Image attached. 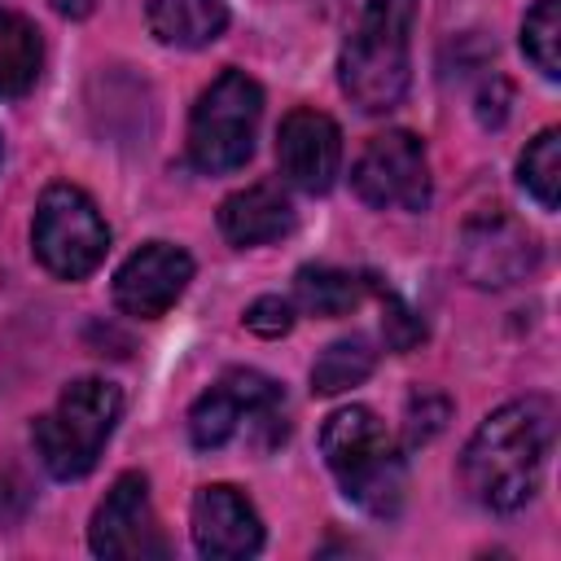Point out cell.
<instances>
[{
    "mask_svg": "<svg viewBox=\"0 0 561 561\" xmlns=\"http://www.w3.org/2000/svg\"><path fill=\"white\" fill-rule=\"evenodd\" d=\"M276 167L285 175V184L302 188V193H324L337 180L342 167V131L324 110L298 105L280 118L276 131Z\"/></svg>",
    "mask_w": 561,
    "mask_h": 561,
    "instance_id": "7c38bea8",
    "label": "cell"
},
{
    "mask_svg": "<svg viewBox=\"0 0 561 561\" xmlns=\"http://www.w3.org/2000/svg\"><path fill=\"white\" fill-rule=\"evenodd\" d=\"M250 434L259 447H276L285 438V394L272 377L254 368L224 373L197 403L188 408V438L202 451L224 447L237 434Z\"/></svg>",
    "mask_w": 561,
    "mask_h": 561,
    "instance_id": "8992f818",
    "label": "cell"
},
{
    "mask_svg": "<svg viewBox=\"0 0 561 561\" xmlns=\"http://www.w3.org/2000/svg\"><path fill=\"white\" fill-rule=\"evenodd\" d=\"M88 548L96 557H118V561H145V557H167L162 526L153 517L149 482L140 473H123L105 500L92 513L88 526Z\"/></svg>",
    "mask_w": 561,
    "mask_h": 561,
    "instance_id": "30bf717a",
    "label": "cell"
},
{
    "mask_svg": "<svg viewBox=\"0 0 561 561\" xmlns=\"http://www.w3.org/2000/svg\"><path fill=\"white\" fill-rule=\"evenodd\" d=\"M447 412H451V403L443 394H434V390L412 394V403H408V443H430L447 425Z\"/></svg>",
    "mask_w": 561,
    "mask_h": 561,
    "instance_id": "7402d4cb",
    "label": "cell"
},
{
    "mask_svg": "<svg viewBox=\"0 0 561 561\" xmlns=\"http://www.w3.org/2000/svg\"><path fill=\"white\" fill-rule=\"evenodd\" d=\"M359 294H364V280L329 263H307L294 276V298L307 316H346L359 302Z\"/></svg>",
    "mask_w": 561,
    "mask_h": 561,
    "instance_id": "e0dca14e",
    "label": "cell"
},
{
    "mask_svg": "<svg viewBox=\"0 0 561 561\" xmlns=\"http://www.w3.org/2000/svg\"><path fill=\"white\" fill-rule=\"evenodd\" d=\"M263 118V88L245 70H219L188 118V162L206 175L245 167Z\"/></svg>",
    "mask_w": 561,
    "mask_h": 561,
    "instance_id": "5b68a950",
    "label": "cell"
},
{
    "mask_svg": "<svg viewBox=\"0 0 561 561\" xmlns=\"http://www.w3.org/2000/svg\"><path fill=\"white\" fill-rule=\"evenodd\" d=\"M456 263L460 272L482 289H504L526 280L539 267V237L513 219L508 210H478L460 224L456 237Z\"/></svg>",
    "mask_w": 561,
    "mask_h": 561,
    "instance_id": "9c48e42d",
    "label": "cell"
},
{
    "mask_svg": "<svg viewBox=\"0 0 561 561\" xmlns=\"http://www.w3.org/2000/svg\"><path fill=\"white\" fill-rule=\"evenodd\" d=\"M193 543L210 561H245L263 548V522L237 486L210 482L193 495Z\"/></svg>",
    "mask_w": 561,
    "mask_h": 561,
    "instance_id": "4fadbf2b",
    "label": "cell"
},
{
    "mask_svg": "<svg viewBox=\"0 0 561 561\" xmlns=\"http://www.w3.org/2000/svg\"><path fill=\"white\" fill-rule=\"evenodd\" d=\"M416 4L421 0H346L337 83L364 114H386L408 92V35L416 22Z\"/></svg>",
    "mask_w": 561,
    "mask_h": 561,
    "instance_id": "7a4b0ae2",
    "label": "cell"
},
{
    "mask_svg": "<svg viewBox=\"0 0 561 561\" xmlns=\"http://www.w3.org/2000/svg\"><path fill=\"white\" fill-rule=\"evenodd\" d=\"M381 298H386V316H381V329H386V342L394 346V351H408L425 329H421V320H412V311L394 298V294H386L381 289Z\"/></svg>",
    "mask_w": 561,
    "mask_h": 561,
    "instance_id": "603a6c76",
    "label": "cell"
},
{
    "mask_svg": "<svg viewBox=\"0 0 561 561\" xmlns=\"http://www.w3.org/2000/svg\"><path fill=\"white\" fill-rule=\"evenodd\" d=\"M294 219H298L294 202L280 184H250V188L224 197V206H219V232L237 250L280 241L285 232H294Z\"/></svg>",
    "mask_w": 561,
    "mask_h": 561,
    "instance_id": "5bb4252c",
    "label": "cell"
},
{
    "mask_svg": "<svg viewBox=\"0 0 561 561\" xmlns=\"http://www.w3.org/2000/svg\"><path fill=\"white\" fill-rule=\"evenodd\" d=\"M31 245H35V259L53 276L83 280L101 267V259L110 250V228H105L96 202L79 184H48L35 202Z\"/></svg>",
    "mask_w": 561,
    "mask_h": 561,
    "instance_id": "52a82bcc",
    "label": "cell"
},
{
    "mask_svg": "<svg viewBox=\"0 0 561 561\" xmlns=\"http://www.w3.org/2000/svg\"><path fill=\"white\" fill-rule=\"evenodd\" d=\"M149 35L167 48H206L228 31L224 0H149Z\"/></svg>",
    "mask_w": 561,
    "mask_h": 561,
    "instance_id": "9a60e30c",
    "label": "cell"
},
{
    "mask_svg": "<svg viewBox=\"0 0 561 561\" xmlns=\"http://www.w3.org/2000/svg\"><path fill=\"white\" fill-rule=\"evenodd\" d=\"M44 66V39L31 18L0 9V96H22L35 88Z\"/></svg>",
    "mask_w": 561,
    "mask_h": 561,
    "instance_id": "2e32d148",
    "label": "cell"
},
{
    "mask_svg": "<svg viewBox=\"0 0 561 561\" xmlns=\"http://www.w3.org/2000/svg\"><path fill=\"white\" fill-rule=\"evenodd\" d=\"M517 184L543 210H557V202H561V131L557 127H543L526 145V153L517 158Z\"/></svg>",
    "mask_w": 561,
    "mask_h": 561,
    "instance_id": "d6986e66",
    "label": "cell"
},
{
    "mask_svg": "<svg viewBox=\"0 0 561 561\" xmlns=\"http://www.w3.org/2000/svg\"><path fill=\"white\" fill-rule=\"evenodd\" d=\"M0 158H4V136H0Z\"/></svg>",
    "mask_w": 561,
    "mask_h": 561,
    "instance_id": "d4e9b609",
    "label": "cell"
},
{
    "mask_svg": "<svg viewBox=\"0 0 561 561\" xmlns=\"http://www.w3.org/2000/svg\"><path fill=\"white\" fill-rule=\"evenodd\" d=\"M373 368H377V351L368 346V337H359V333L355 337H337L311 364V390L316 394H342V390L368 381Z\"/></svg>",
    "mask_w": 561,
    "mask_h": 561,
    "instance_id": "ac0fdd59",
    "label": "cell"
},
{
    "mask_svg": "<svg viewBox=\"0 0 561 561\" xmlns=\"http://www.w3.org/2000/svg\"><path fill=\"white\" fill-rule=\"evenodd\" d=\"M188 280H193L188 250H180L171 241H145L114 272V302H118V311H127L136 320H158L180 302Z\"/></svg>",
    "mask_w": 561,
    "mask_h": 561,
    "instance_id": "8fae6325",
    "label": "cell"
},
{
    "mask_svg": "<svg viewBox=\"0 0 561 561\" xmlns=\"http://www.w3.org/2000/svg\"><path fill=\"white\" fill-rule=\"evenodd\" d=\"M320 451L346 500L359 508L390 517L403 500V456L390 438V430L377 421L373 408H337L320 425Z\"/></svg>",
    "mask_w": 561,
    "mask_h": 561,
    "instance_id": "3957f363",
    "label": "cell"
},
{
    "mask_svg": "<svg viewBox=\"0 0 561 561\" xmlns=\"http://www.w3.org/2000/svg\"><path fill=\"white\" fill-rule=\"evenodd\" d=\"M57 4V13H66V18H88L92 13V0H53Z\"/></svg>",
    "mask_w": 561,
    "mask_h": 561,
    "instance_id": "cb8c5ba5",
    "label": "cell"
},
{
    "mask_svg": "<svg viewBox=\"0 0 561 561\" xmlns=\"http://www.w3.org/2000/svg\"><path fill=\"white\" fill-rule=\"evenodd\" d=\"M561 4L557 0H535L522 18V53L535 61L543 79L561 75Z\"/></svg>",
    "mask_w": 561,
    "mask_h": 561,
    "instance_id": "ffe728a7",
    "label": "cell"
},
{
    "mask_svg": "<svg viewBox=\"0 0 561 561\" xmlns=\"http://www.w3.org/2000/svg\"><path fill=\"white\" fill-rule=\"evenodd\" d=\"M552 434H557V408L543 394H526L495 408L473 430L460 456L465 491L491 513L522 508L539 491Z\"/></svg>",
    "mask_w": 561,
    "mask_h": 561,
    "instance_id": "6da1fadb",
    "label": "cell"
},
{
    "mask_svg": "<svg viewBox=\"0 0 561 561\" xmlns=\"http://www.w3.org/2000/svg\"><path fill=\"white\" fill-rule=\"evenodd\" d=\"M351 188L359 193V202L377 210H425L430 206L425 145L399 127L373 136L351 167Z\"/></svg>",
    "mask_w": 561,
    "mask_h": 561,
    "instance_id": "ba28073f",
    "label": "cell"
},
{
    "mask_svg": "<svg viewBox=\"0 0 561 561\" xmlns=\"http://www.w3.org/2000/svg\"><path fill=\"white\" fill-rule=\"evenodd\" d=\"M118 416H123V394L114 381H105V377L70 381L57 394V403L44 416H35V425H31L44 469L61 482L83 478L96 465L101 447L110 443Z\"/></svg>",
    "mask_w": 561,
    "mask_h": 561,
    "instance_id": "277c9868",
    "label": "cell"
},
{
    "mask_svg": "<svg viewBox=\"0 0 561 561\" xmlns=\"http://www.w3.org/2000/svg\"><path fill=\"white\" fill-rule=\"evenodd\" d=\"M245 329L259 333V337H280L294 329V302L280 298V294H263L245 307Z\"/></svg>",
    "mask_w": 561,
    "mask_h": 561,
    "instance_id": "44dd1931",
    "label": "cell"
}]
</instances>
